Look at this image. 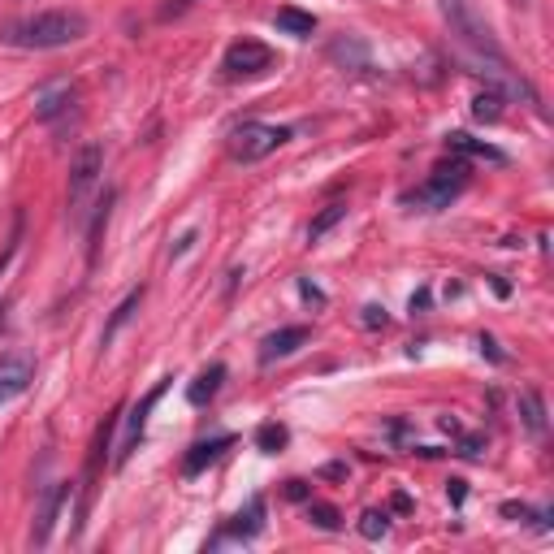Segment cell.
I'll return each instance as SVG.
<instances>
[{
  "instance_id": "5b68a950",
  "label": "cell",
  "mask_w": 554,
  "mask_h": 554,
  "mask_svg": "<svg viewBox=\"0 0 554 554\" xmlns=\"http://www.w3.org/2000/svg\"><path fill=\"white\" fill-rule=\"evenodd\" d=\"M273 65H277V52L269 44H260V39H239V44L226 48L221 70H226V78H260V74H269Z\"/></svg>"
},
{
  "instance_id": "e0dca14e",
  "label": "cell",
  "mask_w": 554,
  "mask_h": 554,
  "mask_svg": "<svg viewBox=\"0 0 554 554\" xmlns=\"http://www.w3.org/2000/svg\"><path fill=\"white\" fill-rule=\"evenodd\" d=\"M113 200H117V191H104L100 195V204H96V221H91V234H87V247H91V265H96V256H100V239H104V230H109V213H113Z\"/></svg>"
},
{
  "instance_id": "d4e9b609",
  "label": "cell",
  "mask_w": 554,
  "mask_h": 554,
  "mask_svg": "<svg viewBox=\"0 0 554 554\" xmlns=\"http://www.w3.org/2000/svg\"><path fill=\"white\" fill-rule=\"evenodd\" d=\"M364 325H368V329L386 325V308H364Z\"/></svg>"
},
{
  "instance_id": "7402d4cb",
  "label": "cell",
  "mask_w": 554,
  "mask_h": 554,
  "mask_svg": "<svg viewBox=\"0 0 554 554\" xmlns=\"http://www.w3.org/2000/svg\"><path fill=\"white\" fill-rule=\"evenodd\" d=\"M308 516L316 529H325V533H334L342 529V516H338V507H329V503H308Z\"/></svg>"
},
{
  "instance_id": "6da1fadb",
  "label": "cell",
  "mask_w": 554,
  "mask_h": 554,
  "mask_svg": "<svg viewBox=\"0 0 554 554\" xmlns=\"http://www.w3.org/2000/svg\"><path fill=\"white\" fill-rule=\"evenodd\" d=\"M87 35V18L74 9H48V13H35V18L18 22L13 31L5 35L9 44L18 48H35V52H52V48H70Z\"/></svg>"
},
{
  "instance_id": "ffe728a7",
  "label": "cell",
  "mask_w": 554,
  "mask_h": 554,
  "mask_svg": "<svg viewBox=\"0 0 554 554\" xmlns=\"http://www.w3.org/2000/svg\"><path fill=\"white\" fill-rule=\"evenodd\" d=\"M342 217H347V204H329V208H321V213L312 217V226H308V239H312V243H321Z\"/></svg>"
},
{
  "instance_id": "cb8c5ba5",
  "label": "cell",
  "mask_w": 554,
  "mask_h": 554,
  "mask_svg": "<svg viewBox=\"0 0 554 554\" xmlns=\"http://www.w3.org/2000/svg\"><path fill=\"white\" fill-rule=\"evenodd\" d=\"M386 529H390L386 511H364V516H360V533L368 537V542H377V537H386Z\"/></svg>"
},
{
  "instance_id": "52a82bcc",
  "label": "cell",
  "mask_w": 554,
  "mask_h": 554,
  "mask_svg": "<svg viewBox=\"0 0 554 554\" xmlns=\"http://www.w3.org/2000/svg\"><path fill=\"white\" fill-rule=\"evenodd\" d=\"M31 381H35V364L26 355H0V407L31 390Z\"/></svg>"
},
{
  "instance_id": "2e32d148",
  "label": "cell",
  "mask_w": 554,
  "mask_h": 554,
  "mask_svg": "<svg viewBox=\"0 0 554 554\" xmlns=\"http://www.w3.org/2000/svg\"><path fill=\"white\" fill-rule=\"evenodd\" d=\"M139 303H143V286H139V290H130V295H126V299H122V303H117V308H113L109 325H104V334H100V347H109V342L117 338V329H122V325L130 321V316L139 312Z\"/></svg>"
},
{
  "instance_id": "9a60e30c",
  "label": "cell",
  "mask_w": 554,
  "mask_h": 554,
  "mask_svg": "<svg viewBox=\"0 0 554 554\" xmlns=\"http://www.w3.org/2000/svg\"><path fill=\"white\" fill-rule=\"evenodd\" d=\"M273 26L282 35H295V39H308L312 31H316V18L312 13H303V9H295V5H282L273 13Z\"/></svg>"
},
{
  "instance_id": "9c48e42d",
  "label": "cell",
  "mask_w": 554,
  "mask_h": 554,
  "mask_svg": "<svg viewBox=\"0 0 554 554\" xmlns=\"http://www.w3.org/2000/svg\"><path fill=\"white\" fill-rule=\"evenodd\" d=\"M165 390H169V381H161V386H156V390H148V394H143V403L135 407V412H130V429H126V446H122V451H117V468H122L126 459H130V451H135V446H139L143 429H148V412H152L156 403H161V394H165Z\"/></svg>"
},
{
  "instance_id": "83f0119b",
  "label": "cell",
  "mask_w": 554,
  "mask_h": 554,
  "mask_svg": "<svg viewBox=\"0 0 554 554\" xmlns=\"http://www.w3.org/2000/svg\"><path fill=\"white\" fill-rule=\"evenodd\" d=\"M446 494H451V503H464V481H451V485H446Z\"/></svg>"
},
{
  "instance_id": "ba28073f",
  "label": "cell",
  "mask_w": 554,
  "mask_h": 554,
  "mask_svg": "<svg viewBox=\"0 0 554 554\" xmlns=\"http://www.w3.org/2000/svg\"><path fill=\"white\" fill-rule=\"evenodd\" d=\"M308 338H312L308 325H286V329H277V334H269L265 342H260V360H265V364L286 360V355H295Z\"/></svg>"
},
{
  "instance_id": "44dd1931",
  "label": "cell",
  "mask_w": 554,
  "mask_h": 554,
  "mask_svg": "<svg viewBox=\"0 0 554 554\" xmlns=\"http://www.w3.org/2000/svg\"><path fill=\"white\" fill-rule=\"evenodd\" d=\"M286 438H290V433H286L282 425H260V429H256V446H260L265 455H277V451H282Z\"/></svg>"
},
{
  "instance_id": "3957f363",
  "label": "cell",
  "mask_w": 554,
  "mask_h": 554,
  "mask_svg": "<svg viewBox=\"0 0 554 554\" xmlns=\"http://www.w3.org/2000/svg\"><path fill=\"white\" fill-rule=\"evenodd\" d=\"M468 187V165L464 161H451V165H438L429 174L425 187H416L412 195H403L407 208H420V213H438V208H451L455 195H464Z\"/></svg>"
},
{
  "instance_id": "30bf717a",
  "label": "cell",
  "mask_w": 554,
  "mask_h": 554,
  "mask_svg": "<svg viewBox=\"0 0 554 554\" xmlns=\"http://www.w3.org/2000/svg\"><path fill=\"white\" fill-rule=\"evenodd\" d=\"M65 498H70V485H52V490L44 494V503H39V520H35V529H31V546H48L52 524H57Z\"/></svg>"
},
{
  "instance_id": "484cf974",
  "label": "cell",
  "mask_w": 554,
  "mask_h": 554,
  "mask_svg": "<svg viewBox=\"0 0 554 554\" xmlns=\"http://www.w3.org/2000/svg\"><path fill=\"white\" fill-rule=\"evenodd\" d=\"M286 498H295V503H303V498H308V485H303V481H286Z\"/></svg>"
},
{
  "instance_id": "603a6c76",
  "label": "cell",
  "mask_w": 554,
  "mask_h": 554,
  "mask_svg": "<svg viewBox=\"0 0 554 554\" xmlns=\"http://www.w3.org/2000/svg\"><path fill=\"white\" fill-rule=\"evenodd\" d=\"M498 104H503V100H498L494 91H485V96L472 100V117H477V122H498V117H503V109H498Z\"/></svg>"
},
{
  "instance_id": "7a4b0ae2",
  "label": "cell",
  "mask_w": 554,
  "mask_h": 554,
  "mask_svg": "<svg viewBox=\"0 0 554 554\" xmlns=\"http://www.w3.org/2000/svg\"><path fill=\"white\" fill-rule=\"evenodd\" d=\"M442 13H446V22H451V31L459 35V44H464L472 57H481V61H490L498 74L507 78V83H520V78H511L507 74V57H503V48H498V39L490 31V22L481 18V9H477V0H438Z\"/></svg>"
},
{
  "instance_id": "8992f818",
  "label": "cell",
  "mask_w": 554,
  "mask_h": 554,
  "mask_svg": "<svg viewBox=\"0 0 554 554\" xmlns=\"http://www.w3.org/2000/svg\"><path fill=\"white\" fill-rule=\"evenodd\" d=\"M100 174H104V148H100V143H87V148L74 156V165H70V208H74V217L83 213V200L100 182Z\"/></svg>"
},
{
  "instance_id": "d6986e66",
  "label": "cell",
  "mask_w": 554,
  "mask_h": 554,
  "mask_svg": "<svg viewBox=\"0 0 554 554\" xmlns=\"http://www.w3.org/2000/svg\"><path fill=\"white\" fill-rule=\"evenodd\" d=\"M70 104H74V87H57V91H48V96L35 100V117L39 122H52V117L65 113Z\"/></svg>"
},
{
  "instance_id": "8fae6325",
  "label": "cell",
  "mask_w": 554,
  "mask_h": 554,
  "mask_svg": "<svg viewBox=\"0 0 554 554\" xmlns=\"http://www.w3.org/2000/svg\"><path fill=\"white\" fill-rule=\"evenodd\" d=\"M230 446H234L230 433H217V438H208V442H195V446H191V455L182 459V472H187V477H200V472H204L208 464H217V459L226 455Z\"/></svg>"
},
{
  "instance_id": "4316f807",
  "label": "cell",
  "mask_w": 554,
  "mask_h": 554,
  "mask_svg": "<svg viewBox=\"0 0 554 554\" xmlns=\"http://www.w3.org/2000/svg\"><path fill=\"white\" fill-rule=\"evenodd\" d=\"M195 5V0H174V5H165V13H161V18H174V13H182V9H191Z\"/></svg>"
},
{
  "instance_id": "7c38bea8",
  "label": "cell",
  "mask_w": 554,
  "mask_h": 554,
  "mask_svg": "<svg viewBox=\"0 0 554 554\" xmlns=\"http://www.w3.org/2000/svg\"><path fill=\"white\" fill-rule=\"evenodd\" d=\"M446 148H451V156H468V161L507 165L503 148H494V143H485V139H472V135H446Z\"/></svg>"
},
{
  "instance_id": "277c9868",
  "label": "cell",
  "mask_w": 554,
  "mask_h": 554,
  "mask_svg": "<svg viewBox=\"0 0 554 554\" xmlns=\"http://www.w3.org/2000/svg\"><path fill=\"white\" fill-rule=\"evenodd\" d=\"M286 139H290V130H286V126L243 122V126H234V130H230V156H234V161H243V165H252V161H265L269 152H277Z\"/></svg>"
},
{
  "instance_id": "ac0fdd59",
  "label": "cell",
  "mask_w": 554,
  "mask_h": 554,
  "mask_svg": "<svg viewBox=\"0 0 554 554\" xmlns=\"http://www.w3.org/2000/svg\"><path fill=\"white\" fill-rule=\"evenodd\" d=\"M520 416H524V425H529L533 438H542V433H546V403H542V394L524 390L520 394Z\"/></svg>"
},
{
  "instance_id": "4fadbf2b",
  "label": "cell",
  "mask_w": 554,
  "mask_h": 554,
  "mask_svg": "<svg viewBox=\"0 0 554 554\" xmlns=\"http://www.w3.org/2000/svg\"><path fill=\"white\" fill-rule=\"evenodd\" d=\"M265 533V498H252L247 511L234 516V524L226 529V537H239V542H252V537Z\"/></svg>"
},
{
  "instance_id": "5bb4252c",
  "label": "cell",
  "mask_w": 554,
  "mask_h": 554,
  "mask_svg": "<svg viewBox=\"0 0 554 554\" xmlns=\"http://www.w3.org/2000/svg\"><path fill=\"white\" fill-rule=\"evenodd\" d=\"M221 381H226V364H208L204 373L191 381V390H187L191 407H204V403H213V399H217V390H221Z\"/></svg>"
}]
</instances>
